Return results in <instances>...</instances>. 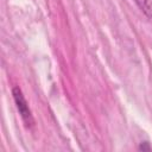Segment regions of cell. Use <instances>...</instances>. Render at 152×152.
Wrapping results in <instances>:
<instances>
[{
    "label": "cell",
    "mask_w": 152,
    "mask_h": 152,
    "mask_svg": "<svg viewBox=\"0 0 152 152\" xmlns=\"http://www.w3.org/2000/svg\"><path fill=\"white\" fill-rule=\"evenodd\" d=\"M12 94H13L15 104H17V107H18V110H19L21 118L24 119V121H25L26 124H28V125L32 124V122H33L32 114H31V110H30V108H28V106H27V102H26V100H25V97H24V95H23L20 88H19V87H14Z\"/></svg>",
    "instance_id": "cell-1"
},
{
    "label": "cell",
    "mask_w": 152,
    "mask_h": 152,
    "mask_svg": "<svg viewBox=\"0 0 152 152\" xmlns=\"http://www.w3.org/2000/svg\"><path fill=\"white\" fill-rule=\"evenodd\" d=\"M139 150H142V151H150V150H151V147H150V145H148V142H147V141H144L142 144H140Z\"/></svg>",
    "instance_id": "cell-2"
}]
</instances>
